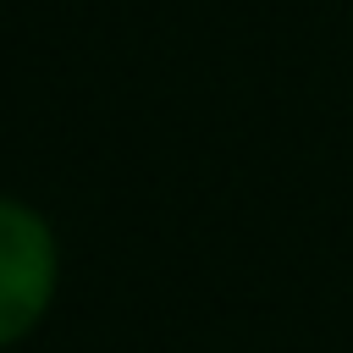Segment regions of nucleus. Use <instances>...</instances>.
Wrapping results in <instances>:
<instances>
[{"mask_svg":"<svg viewBox=\"0 0 353 353\" xmlns=\"http://www.w3.org/2000/svg\"><path fill=\"white\" fill-rule=\"evenodd\" d=\"M55 287H61V243L50 221L22 199H0V347L22 342L50 314Z\"/></svg>","mask_w":353,"mask_h":353,"instance_id":"nucleus-1","label":"nucleus"}]
</instances>
